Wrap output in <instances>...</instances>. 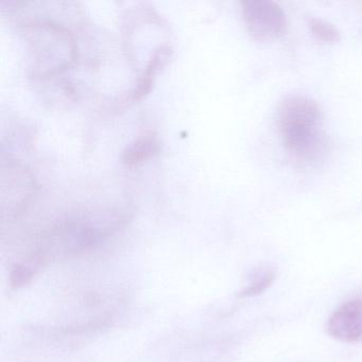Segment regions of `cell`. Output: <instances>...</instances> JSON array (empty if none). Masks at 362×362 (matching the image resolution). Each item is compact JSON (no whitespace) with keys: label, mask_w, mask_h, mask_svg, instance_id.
Instances as JSON below:
<instances>
[{"label":"cell","mask_w":362,"mask_h":362,"mask_svg":"<svg viewBox=\"0 0 362 362\" xmlns=\"http://www.w3.org/2000/svg\"><path fill=\"white\" fill-rule=\"evenodd\" d=\"M22 37L28 52L29 73L35 79L56 77L77 61L75 37L54 21H29L22 26Z\"/></svg>","instance_id":"6da1fadb"},{"label":"cell","mask_w":362,"mask_h":362,"mask_svg":"<svg viewBox=\"0 0 362 362\" xmlns=\"http://www.w3.org/2000/svg\"><path fill=\"white\" fill-rule=\"evenodd\" d=\"M277 126L284 145L296 160L313 164L324 150L323 115L315 101L304 96H290L281 103Z\"/></svg>","instance_id":"7a4b0ae2"},{"label":"cell","mask_w":362,"mask_h":362,"mask_svg":"<svg viewBox=\"0 0 362 362\" xmlns=\"http://www.w3.org/2000/svg\"><path fill=\"white\" fill-rule=\"evenodd\" d=\"M245 27L259 42L279 39L285 33L287 20L284 10L271 0H245L241 3Z\"/></svg>","instance_id":"3957f363"},{"label":"cell","mask_w":362,"mask_h":362,"mask_svg":"<svg viewBox=\"0 0 362 362\" xmlns=\"http://www.w3.org/2000/svg\"><path fill=\"white\" fill-rule=\"evenodd\" d=\"M3 201L7 200L9 209H24L35 192V181L26 167L20 163H3Z\"/></svg>","instance_id":"277c9868"},{"label":"cell","mask_w":362,"mask_h":362,"mask_svg":"<svg viewBox=\"0 0 362 362\" xmlns=\"http://www.w3.org/2000/svg\"><path fill=\"white\" fill-rule=\"evenodd\" d=\"M326 330L341 342L362 341V300L355 298L340 305L328 319Z\"/></svg>","instance_id":"5b68a950"},{"label":"cell","mask_w":362,"mask_h":362,"mask_svg":"<svg viewBox=\"0 0 362 362\" xmlns=\"http://www.w3.org/2000/svg\"><path fill=\"white\" fill-rule=\"evenodd\" d=\"M173 56V48L169 45H160L152 52L148 60L147 64L144 67L143 73L139 77V81L135 84V88L129 93L127 101L129 103H137L144 97L147 96L153 86L156 76L166 66L168 61Z\"/></svg>","instance_id":"8992f818"},{"label":"cell","mask_w":362,"mask_h":362,"mask_svg":"<svg viewBox=\"0 0 362 362\" xmlns=\"http://www.w3.org/2000/svg\"><path fill=\"white\" fill-rule=\"evenodd\" d=\"M160 143L152 133L141 135L133 141L122 153V160L127 167L139 166L158 154Z\"/></svg>","instance_id":"52a82bcc"},{"label":"cell","mask_w":362,"mask_h":362,"mask_svg":"<svg viewBox=\"0 0 362 362\" xmlns=\"http://www.w3.org/2000/svg\"><path fill=\"white\" fill-rule=\"evenodd\" d=\"M274 281V271L270 270V269H264V270L258 271L254 275L251 283L240 292L239 296L240 298H252V296L262 294V292L266 291L267 289H269L272 286Z\"/></svg>","instance_id":"ba28073f"},{"label":"cell","mask_w":362,"mask_h":362,"mask_svg":"<svg viewBox=\"0 0 362 362\" xmlns=\"http://www.w3.org/2000/svg\"><path fill=\"white\" fill-rule=\"evenodd\" d=\"M310 31L317 41L323 43H336L340 40V33L334 25L320 18H313L309 22Z\"/></svg>","instance_id":"9c48e42d"}]
</instances>
